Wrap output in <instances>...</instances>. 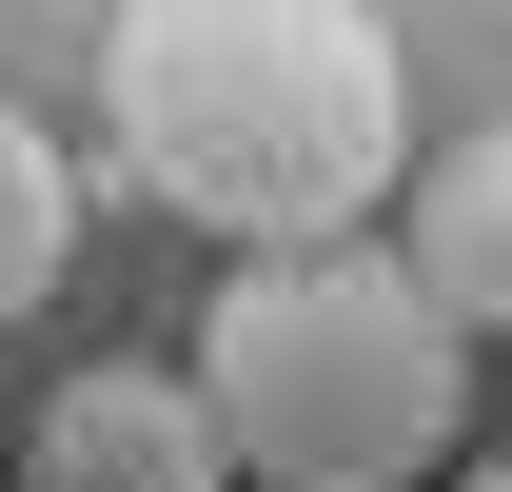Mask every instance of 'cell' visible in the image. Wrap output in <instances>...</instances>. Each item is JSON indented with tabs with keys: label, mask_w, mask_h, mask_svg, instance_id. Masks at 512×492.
Wrapping results in <instances>:
<instances>
[{
	"label": "cell",
	"mask_w": 512,
	"mask_h": 492,
	"mask_svg": "<svg viewBox=\"0 0 512 492\" xmlns=\"http://www.w3.org/2000/svg\"><path fill=\"white\" fill-rule=\"evenodd\" d=\"M99 119L158 217H197L237 256H316L414 178V79H394L375 0H119Z\"/></svg>",
	"instance_id": "1"
},
{
	"label": "cell",
	"mask_w": 512,
	"mask_h": 492,
	"mask_svg": "<svg viewBox=\"0 0 512 492\" xmlns=\"http://www.w3.org/2000/svg\"><path fill=\"white\" fill-rule=\"evenodd\" d=\"M197 414L256 492H414L473 433V335H453L375 237L237 256L197 296Z\"/></svg>",
	"instance_id": "2"
},
{
	"label": "cell",
	"mask_w": 512,
	"mask_h": 492,
	"mask_svg": "<svg viewBox=\"0 0 512 492\" xmlns=\"http://www.w3.org/2000/svg\"><path fill=\"white\" fill-rule=\"evenodd\" d=\"M0 492H237V453H217V414H197V374H60L40 394V433H20V473Z\"/></svg>",
	"instance_id": "3"
},
{
	"label": "cell",
	"mask_w": 512,
	"mask_h": 492,
	"mask_svg": "<svg viewBox=\"0 0 512 492\" xmlns=\"http://www.w3.org/2000/svg\"><path fill=\"white\" fill-rule=\"evenodd\" d=\"M394 276H414L453 335H512V119H473V138L414 158V237H394Z\"/></svg>",
	"instance_id": "4"
},
{
	"label": "cell",
	"mask_w": 512,
	"mask_h": 492,
	"mask_svg": "<svg viewBox=\"0 0 512 492\" xmlns=\"http://www.w3.org/2000/svg\"><path fill=\"white\" fill-rule=\"evenodd\" d=\"M60 256H79V158L0 99V315H40V296H60Z\"/></svg>",
	"instance_id": "5"
},
{
	"label": "cell",
	"mask_w": 512,
	"mask_h": 492,
	"mask_svg": "<svg viewBox=\"0 0 512 492\" xmlns=\"http://www.w3.org/2000/svg\"><path fill=\"white\" fill-rule=\"evenodd\" d=\"M453 492H512V453H493V473H453Z\"/></svg>",
	"instance_id": "6"
}]
</instances>
